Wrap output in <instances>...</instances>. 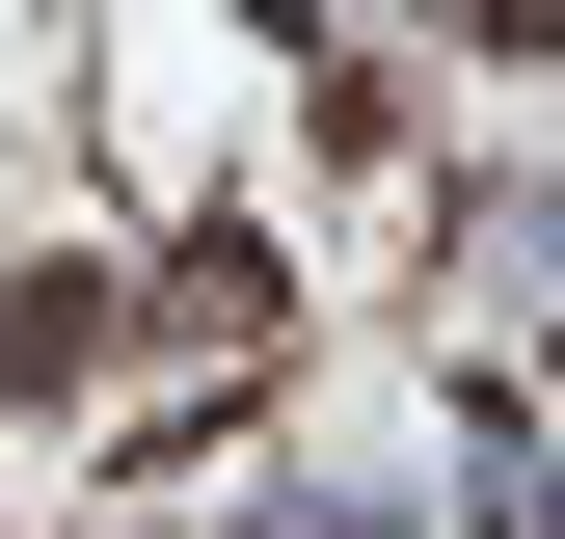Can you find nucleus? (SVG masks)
I'll return each instance as SVG.
<instances>
[{
    "label": "nucleus",
    "instance_id": "f257e3e1",
    "mask_svg": "<svg viewBox=\"0 0 565 539\" xmlns=\"http://www.w3.org/2000/svg\"><path fill=\"white\" fill-rule=\"evenodd\" d=\"M458 28H484V54H565V0H458Z\"/></svg>",
    "mask_w": 565,
    "mask_h": 539
}]
</instances>
